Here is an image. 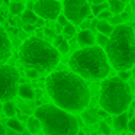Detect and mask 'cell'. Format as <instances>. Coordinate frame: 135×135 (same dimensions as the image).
Masks as SVG:
<instances>
[{
    "instance_id": "3",
    "label": "cell",
    "mask_w": 135,
    "mask_h": 135,
    "mask_svg": "<svg viewBox=\"0 0 135 135\" xmlns=\"http://www.w3.org/2000/svg\"><path fill=\"white\" fill-rule=\"evenodd\" d=\"M70 68L86 80H103L109 74V60L100 47H83L70 57Z\"/></svg>"
},
{
    "instance_id": "17",
    "label": "cell",
    "mask_w": 135,
    "mask_h": 135,
    "mask_svg": "<svg viewBox=\"0 0 135 135\" xmlns=\"http://www.w3.org/2000/svg\"><path fill=\"white\" fill-rule=\"evenodd\" d=\"M38 15L33 10H23L22 12V23H33L35 25Z\"/></svg>"
},
{
    "instance_id": "26",
    "label": "cell",
    "mask_w": 135,
    "mask_h": 135,
    "mask_svg": "<svg viewBox=\"0 0 135 135\" xmlns=\"http://www.w3.org/2000/svg\"><path fill=\"white\" fill-rule=\"evenodd\" d=\"M39 76V71L36 68H26V77L28 79H36Z\"/></svg>"
},
{
    "instance_id": "27",
    "label": "cell",
    "mask_w": 135,
    "mask_h": 135,
    "mask_svg": "<svg viewBox=\"0 0 135 135\" xmlns=\"http://www.w3.org/2000/svg\"><path fill=\"white\" fill-rule=\"evenodd\" d=\"M131 76H132V73L129 70H119V73H118V77H119V79H122V80H125V81Z\"/></svg>"
},
{
    "instance_id": "4",
    "label": "cell",
    "mask_w": 135,
    "mask_h": 135,
    "mask_svg": "<svg viewBox=\"0 0 135 135\" xmlns=\"http://www.w3.org/2000/svg\"><path fill=\"white\" fill-rule=\"evenodd\" d=\"M19 58L26 68H36L39 73H44L52 70L60 62V52L42 38L32 36L22 44Z\"/></svg>"
},
{
    "instance_id": "11",
    "label": "cell",
    "mask_w": 135,
    "mask_h": 135,
    "mask_svg": "<svg viewBox=\"0 0 135 135\" xmlns=\"http://www.w3.org/2000/svg\"><path fill=\"white\" fill-rule=\"evenodd\" d=\"M128 122H129V116L125 113V112H120V113H116L113 118V128L116 129L118 132H122L128 128Z\"/></svg>"
},
{
    "instance_id": "22",
    "label": "cell",
    "mask_w": 135,
    "mask_h": 135,
    "mask_svg": "<svg viewBox=\"0 0 135 135\" xmlns=\"http://www.w3.org/2000/svg\"><path fill=\"white\" fill-rule=\"evenodd\" d=\"M97 113L94 110H86L83 112V119H84L86 123H90V125H93V123L97 122Z\"/></svg>"
},
{
    "instance_id": "40",
    "label": "cell",
    "mask_w": 135,
    "mask_h": 135,
    "mask_svg": "<svg viewBox=\"0 0 135 135\" xmlns=\"http://www.w3.org/2000/svg\"><path fill=\"white\" fill-rule=\"evenodd\" d=\"M131 105H132V109L135 110V102H131Z\"/></svg>"
},
{
    "instance_id": "36",
    "label": "cell",
    "mask_w": 135,
    "mask_h": 135,
    "mask_svg": "<svg viewBox=\"0 0 135 135\" xmlns=\"http://www.w3.org/2000/svg\"><path fill=\"white\" fill-rule=\"evenodd\" d=\"M44 33H45L47 36H54V31H52V29H50V28L44 29Z\"/></svg>"
},
{
    "instance_id": "6",
    "label": "cell",
    "mask_w": 135,
    "mask_h": 135,
    "mask_svg": "<svg viewBox=\"0 0 135 135\" xmlns=\"http://www.w3.org/2000/svg\"><path fill=\"white\" fill-rule=\"evenodd\" d=\"M99 102L102 109H105L108 113L116 115L120 112H125L132 102L131 89L125 80L119 77L106 79L100 86Z\"/></svg>"
},
{
    "instance_id": "2",
    "label": "cell",
    "mask_w": 135,
    "mask_h": 135,
    "mask_svg": "<svg viewBox=\"0 0 135 135\" xmlns=\"http://www.w3.org/2000/svg\"><path fill=\"white\" fill-rule=\"evenodd\" d=\"M106 57L116 70H131L135 65V31L128 25H116L106 42Z\"/></svg>"
},
{
    "instance_id": "16",
    "label": "cell",
    "mask_w": 135,
    "mask_h": 135,
    "mask_svg": "<svg viewBox=\"0 0 135 135\" xmlns=\"http://www.w3.org/2000/svg\"><path fill=\"white\" fill-rule=\"evenodd\" d=\"M54 47L58 50L60 54H67L68 50H70V45H68V42L65 41L62 36H57V38H55V42H54Z\"/></svg>"
},
{
    "instance_id": "1",
    "label": "cell",
    "mask_w": 135,
    "mask_h": 135,
    "mask_svg": "<svg viewBox=\"0 0 135 135\" xmlns=\"http://www.w3.org/2000/svg\"><path fill=\"white\" fill-rule=\"evenodd\" d=\"M47 91L57 106L68 112H83L90 100L84 79L74 71H55L47 79Z\"/></svg>"
},
{
    "instance_id": "13",
    "label": "cell",
    "mask_w": 135,
    "mask_h": 135,
    "mask_svg": "<svg viewBox=\"0 0 135 135\" xmlns=\"http://www.w3.org/2000/svg\"><path fill=\"white\" fill-rule=\"evenodd\" d=\"M18 94L25 100H33V97H35V91H33L32 86H29V84H21L19 86Z\"/></svg>"
},
{
    "instance_id": "9",
    "label": "cell",
    "mask_w": 135,
    "mask_h": 135,
    "mask_svg": "<svg viewBox=\"0 0 135 135\" xmlns=\"http://www.w3.org/2000/svg\"><path fill=\"white\" fill-rule=\"evenodd\" d=\"M32 10L47 21H54L61 12V3L57 0H35Z\"/></svg>"
},
{
    "instance_id": "5",
    "label": "cell",
    "mask_w": 135,
    "mask_h": 135,
    "mask_svg": "<svg viewBox=\"0 0 135 135\" xmlns=\"http://www.w3.org/2000/svg\"><path fill=\"white\" fill-rule=\"evenodd\" d=\"M35 118L47 135H74L79 132V120L68 110L57 105H42L35 110Z\"/></svg>"
},
{
    "instance_id": "37",
    "label": "cell",
    "mask_w": 135,
    "mask_h": 135,
    "mask_svg": "<svg viewBox=\"0 0 135 135\" xmlns=\"http://www.w3.org/2000/svg\"><path fill=\"white\" fill-rule=\"evenodd\" d=\"M4 134H6V129H4V126L0 123V135H4Z\"/></svg>"
},
{
    "instance_id": "33",
    "label": "cell",
    "mask_w": 135,
    "mask_h": 135,
    "mask_svg": "<svg viewBox=\"0 0 135 135\" xmlns=\"http://www.w3.org/2000/svg\"><path fill=\"white\" fill-rule=\"evenodd\" d=\"M128 129L132 132V134H135V118H134L132 120H129V122H128Z\"/></svg>"
},
{
    "instance_id": "31",
    "label": "cell",
    "mask_w": 135,
    "mask_h": 135,
    "mask_svg": "<svg viewBox=\"0 0 135 135\" xmlns=\"http://www.w3.org/2000/svg\"><path fill=\"white\" fill-rule=\"evenodd\" d=\"M57 22H58L60 26H64V25L68 22V19L65 18V15H58V16H57Z\"/></svg>"
},
{
    "instance_id": "41",
    "label": "cell",
    "mask_w": 135,
    "mask_h": 135,
    "mask_svg": "<svg viewBox=\"0 0 135 135\" xmlns=\"http://www.w3.org/2000/svg\"><path fill=\"white\" fill-rule=\"evenodd\" d=\"M120 2H123V3H129L131 0H120Z\"/></svg>"
},
{
    "instance_id": "19",
    "label": "cell",
    "mask_w": 135,
    "mask_h": 135,
    "mask_svg": "<svg viewBox=\"0 0 135 135\" xmlns=\"http://www.w3.org/2000/svg\"><path fill=\"white\" fill-rule=\"evenodd\" d=\"M7 126H9L13 132H23L25 131V126L22 125V123L19 122L15 116H12L9 120H7Z\"/></svg>"
},
{
    "instance_id": "23",
    "label": "cell",
    "mask_w": 135,
    "mask_h": 135,
    "mask_svg": "<svg viewBox=\"0 0 135 135\" xmlns=\"http://www.w3.org/2000/svg\"><path fill=\"white\" fill-rule=\"evenodd\" d=\"M108 9V2H103V3H93V6H91V13H93L94 16H97L102 10Z\"/></svg>"
},
{
    "instance_id": "20",
    "label": "cell",
    "mask_w": 135,
    "mask_h": 135,
    "mask_svg": "<svg viewBox=\"0 0 135 135\" xmlns=\"http://www.w3.org/2000/svg\"><path fill=\"white\" fill-rule=\"evenodd\" d=\"M3 112L6 116L12 118L16 115V106L12 100H4V105H3Z\"/></svg>"
},
{
    "instance_id": "7",
    "label": "cell",
    "mask_w": 135,
    "mask_h": 135,
    "mask_svg": "<svg viewBox=\"0 0 135 135\" xmlns=\"http://www.w3.org/2000/svg\"><path fill=\"white\" fill-rule=\"evenodd\" d=\"M19 73L12 65H0V102L12 100L18 93Z\"/></svg>"
},
{
    "instance_id": "34",
    "label": "cell",
    "mask_w": 135,
    "mask_h": 135,
    "mask_svg": "<svg viewBox=\"0 0 135 135\" xmlns=\"http://www.w3.org/2000/svg\"><path fill=\"white\" fill-rule=\"evenodd\" d=\"M108 115H109V113L105 110V109H100V110H97V116H99V118H106Z\"/></svg>"
},
{
    "instance_id": "29",
    "label": "cell",
    "mask_w": 135,
    "mask_h": 135,
    "mask_svg": "<svg viewBox=\"0 0 135 135\" xmlns=\"http://www.w3.org/2000/svg\"><path fill=\"white\" fill-rule=\"evenodd\" d=\"M99 129H100V132L102 134H110V128H109V125L108 123H105V122H100L99 123Z\"/></svg>"
},
{
    "instance_id": "38",
    "label": "cell",
    "mask_w": 135,
    "mask_h": 135,
    "mask_svg": "<svg viewBox=\"0 0 135 135\" xmlns=\"http://www.w3.org/2000/svg\"><path fill=\"white\" fill-rule=\"evenodd\" d=\"M103 2H108V0H93V3H103Z\"/></svg>"
},
{
    "instance_id": "21",
    "label": "cell",
    "mask_w": 135,
    "mask_h": 135,
    "mask_svg": "<svg viewBox=\"0 0 135 135\" xmlns=\"http://www.w3.org/2000/svg\"><path fill=\"white\" fill-rule=\"evenodd\" d=\"M28 131L32 134L41 131V123H39L38 118H28Z\"/></svg>"
},
{
    "instance_id": "18",
    "label": "cell",
    "mask_w": 135,
    "mask_h": 135,
    "mask_svg": "<svg viewBox=\"0 0 135 135\" xmlns=\"http://www.w3.org/2000/svg\"><path fill=\"white\" fill-rule=\"evenodd\" d=\"M9 10L12 15H21L25 10V6L22 3V0H12V3L9 4Z\"/></svg>"
},
{
    "instance_id": "35",
    "label": "cell",
    "mask_w": 135,
    "mask_h": 135,
    "mask_svg": "<svg viewBox=\"0 0 135 135\" xmlns=\"http://www.w3.org/2000/svg\"><path fill=\"white\" fill-rule=\"evenodd\" d=\"M44 23H45V19H44V18H39V16H38V19H36L35 25H36V26H42Z\"/></svg>"
},
{
    "instance_id": "30",
    "label": "cell",
    "mask_w": 135,
    "mask_h": 135,
    "mask_svg": "<svg viewBox=\"0 0 135 135\" xmlns=\"http://www.w3.org/2000/svg\"><path fill=\"white\" fill-rule=\"evenodd\" d=\"M110 16H112L110 10H109V9H105V10H102V12L97 15V18H99V19H109Z\"/></svg>"
},
{
    "instance_id": "10",
    "label": "cell",
    "mask_w": 135,
    "mask_h": 135,
    "mask_svg": "<svg viewBox=\"0 0 135 135\" xmlns=\"http://www.w3.org/2000/svg\"><path fill=\"white\" fill-rule=\"evenodd\" d=\"M10 52H12L10 39H9V36H7L6 31L0 26V62L4 61L6 58H9Z\"/></svg>"
},
{
    "instance_id": "32",
    "label": "cell",
    "mask_w": 135,
    "mask_h": 135,
    "mask_svg": "<svg viewBox=\"0 0 135 135\" xmlns=\"http://www.w3.org/2000/svg\"><path fill=\"white\" fill-rule=\"evenodd\" d=\"M35 29V25L33 23H23V31L25 32H32Z\"/></svg>"
},
{
    "instance_id": "15",
    "label": "cell",
    "mask_w": 135,
    "mask_h": 135,
    "mask_svg": "<svg viewBox=\"0 0 135 135\" xmlns=\"http://www.w3.org/2000/svg\"><path fill=\"white\" fill-rule=\"evenodd\" d=\"M96 28L100 33H105V35H110L112 31H113V25H110L109 22H106L105 19H100L99 22H96Z\"/></svg>"
},
{
    "instance_id": "8",
    "label": "cell",
    "mask_w": 135,
    "mask_h": 135,
    "mask_svg": "<svg viewBox=\"0 0 135 135\" xmlns=\"http://www.w3.org/2000/svg\"><path fill=\"white\" fill-rule=\"evenodd\" d=\"M62 10L68 22L73 25H80L90 15V6L87 0H64Z\"/></svg>"
},
{
    "instance_id": "28",
    "label": "cell",
    "mask_w": 135,
    "mask_h": 135,
    "mask_svg": "<svg viewBox=\"0 0 135 135\" xmlns=\"http://www.w3.org/2000/svg\"><path fill=\"white\" fill-rule=\"evenodd\" d=\"M109 23L110 25H119V23H122V18H120L119 15H113V16L109 18Z\"/></svg>"
},
{
    "instance_id": "14",
    "label": "cell",
    "mask_w": 135,
    "mask_h": 135,
    "mask_svg": "<svg viewBox=\"0 0 135 135\" xmlns=\"http://www.w3.org/2000/svg\"><path fill=\"white\" fill-rule=\"evenodd\" d=\"M108 9L110 10L112 15H120L125 9V3L120 0H109L108 2Z\"/></svg>"
},
{
    "instance_id": "24",
    "label": "cell",
    "mask_w": 135,
    "mask_h": 135,
    "mask_svg": "<svg viewBox=\"0 0 135 135\" xmlns=\"http://www.w3.org/2000/svg\"><path fill=\"white\" fill-rule=\"evenodd\" d=\"M62 32H64V35L65 36H73L74 33H76V25H73L70 22V23H65L64 26H62Z\"/></svg>"
},
{
    "instance_id": "25",
    "label": "cell",
    "mask_w": 135,
    "mask_h": 135,
    "mask_svg": "<svg viewBox=\"0 0 135 135\" xmlns=\"http://www.w3.org/2000/svg\"><path fill=\"white\" fill-rule=\"evenodd\" d=\"M108 39H109L108 35H105V33H100V32H99V35H97L96 41H97V44H99L100 47H105L106 42H108Z\"/></svg>"
},
{
    "instance_id": "39",
    "label": "cell",
    "mask_w": 135,
    "mask_h": 135,
    "mask_svg": "<svg viewBox=\"0 0 135 135\" xmlns=\"http://www.w3.org/2000/svg\"><path fill=\"white\" fill-rule=\"evenodd\" d=\"M134 26H135V3H134Z\"/></svg>"
},
{
    "instance_id": "12",
    "label": "cell",
    "mask_w": 135,
    "mask_h": 135,
    "mask_svg": "<svg viewBox=\"0 0 135 135\" xmlns=\"http://www.w3.org/2000/svg\"><path fill=\"white\" fill-rule=\"evenodd\" d=\"M96 38H94L93 32L89 29H83L81 32H79L77 35V42H79L81 47H89V45H93Z\"/></svg>"
},
{
    "instance_id": "42",
    "label": "cell",
    "mask_w": 135,
    "mask_h": 135,
    "mask_svg": "<svg viewBox=\"0 0 135 135\" xmlns=\"http://www.w3.org/2000/svg\"><path fill=\"white\" fill-rule=\"evenodd\" d=\"M132 68H134V79H135V65H134V67H132Z\"/></svg>"
}]
</instances>
